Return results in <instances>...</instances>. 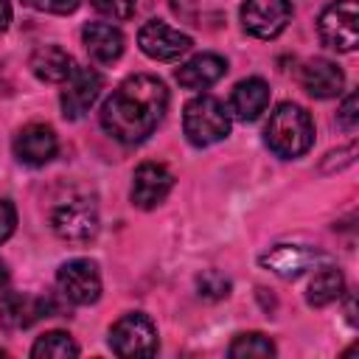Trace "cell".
Returning <instances> with one entry per match:
<instances>
[{
  "mask_svg": "<svg viewBox=\"0 0 359 359\" xmlns=\"http://www.w3.org/2000/svg\"><path fill=\"white\" fill-rule=\"evenodd\" d=\"M168 109V90L157 76L137 73L112 90L101 107V126L118 143L146 140Z\"/></svg>",
  "mask_w": 359,
  "mask_h": 359,
  "instance_id": "6da1fadb",
  "label": "cell"
},
{
  "mask_svg": "<svg viewBox=\"0 0 359 359\" xmlns=\"http://www.w3.org/2000/svg\"><path fill=\"white\" fill-rule=\"evenodd\" d=\"M264 140L278 157H300L314 143V123L309 112L297 104H278L269 112V121L264 126Z\"/></svg>",
  "mask_w": 359,
  "mask_h": 359,
  "instance_id": "7a4b0ae2",
  "label": "cell"
},
{
  "mask_svg": "<svg viewBox=\"0 0 359 359\" xmlns=\"http://www.w3.org/2000/svg\"><path fill=\"white\" fill-rule=\"evenodd\" d=\"M182 132L194 146H213L230 135V112L213 95H196L185 104Z\"/></svg>",
  "mask_w": 359,
  "mask_h": 359,
  "instance_id": "3957f363",
  "label": "cell"
},
{
  "mask_svg": "<svg viewBox=\"0 0 359 359\" xmlns=\"http://www.w3.org/2000/svg\"><path fill=\"white\" fill-rule=\"evenodd\" d=\"M50 227L59 238L84 244L98 233V208L90 196L59 199L50 210Z\"/></svg>",
  "mask_w": 359,
  "mask_h": 359,
  "instance_id": "277c9868",
  "label": "cell"
},
{
  "mask_svg": "<svg viewBox=\"0 0 359 359\" xmlns=\"http://www.w3.org/2000/svg\"><path fill=\"white\" fill-rule=\"evenodd\" d=\"M359 6L356 0H331L317 20V31L323 45L351 53L359 45Z\"/></svg>",
  "mask_w": 359,
  "mask_h": 359,
  "instance_id": "5b68a950",
  "label": "cell"
},
{
  "mask_svg": "<svg viewBox=\"0 0 359 359\" xmlns=\"http://www.w3.org/2000/svg\"><path fill=\"white\" fill-rule=\"evenodd\" d=\"M109 348L118 356H151L157 353V328L151 317L132 311L109 328Z\"/></svg>",
  "mask_w": 359,
  "mask_h": 359,
  "instance_id": "8992f818",
  "label": "cell"
},
{
  "mask_svg": "<svg viewBox=\"0 0 359 359\" xmlns=\"http://www.w3.org/2000/svg\"><path fill=\"white\" fill-rule=\"evenodd\" d=\"M325 261H328V255L317 247H309V244H275L272 250H266L258 258V264L264 269H269L272 275L286 278V280L300 278L303 272L317 269Z\"/></svg>",
  "mask_w": 359,
  "mask_h": 359,
  "instance_id": "52a82bcc",
  "label": "cell"
},
{
  "mask_svg": "<svg viewBox=\"0 0 359 359\" xmlns=\"http://www.w3.org/2000/svg\"><path fill=\"white\" fill-rule=\"evenodd\" d=\"M56 283H59V292L65 294V300H70L76 306H90L101 297V275L90 258H73V261L62 264Z\"/></svg>",
  "mask_w": 359,
  "mask_h": 359,
  "instance_id": "ba28073f",
  "label": "cell"
},
{
  "mask_svg": "<svg viewBox=\"0 0 359 359\" xmlns=\"http://www.w3.org/2000/svg\"><path fill=\"white\" fill-rule=\"evenodd\" d=\"M292 20V0H244L241 25L258 39L278 36Z\"/></svg>",
  "mask_w": 359,
  "mask_h": 359,
  "instance_id": "9c48e42d",
  "label": "cell"
},
{
  "mask_svg": "<svg viewBox=\"0 0 359 359\" xmlns=\"http://www.w3.org/2000/svg\"><path fill=\"white\" fill-rule=\"evenodd\" d=\"M137 45L140 50L149 56V59H157V62H174L180 59L182 53L191 50V36L171 28L168 22L163 20H149L140 31H137Z\"/></svg>",
  "mask_w": 359,
  "mask_h": 359,
  "instance_id": "30bf717a",
  "label": "cell"
},
{
  "mask_svg": "<svg viewBox=\"0 0 359 359\" xmlns=\"http://www.w3.org/2000/svg\"><path fill=\"white\" fill-rule=\"evenodd\" d=\"M104 90V76L93 67H73V73L65 79V90H62V112L65 118L76 121L81 118L101 95Z\"/></svg>",
  "mask_w": 359,
  "mask_h": 359,
  "instance_id": "8fae6325",
  "label": "cell"
},
{
  "mask_svg": "<svg viewBox=\"0 0 359 359\" xmlns=\"http://www.w3.org/2000/svg\"><path fill=\"white\" fill-rule=\"evenodd\" d=\"M56 311V306L50 303V297H36V294H25V292H8L0 300V325L6 331H20L34 325L42 317H50Z\"/></svg>",
  "mask_w": 359,
  "mask_h": 359,
  "instance_id": "7c38bea8",
  "label": "cell"
},
{
  "mask_svg": "<svg viewBox=\"0 0 359 359\" xmlns=\"http://www.w3.org/2000/svg\"><path fill=\"white\" fill-rule=\"evenodd\" d=\"M171 185H174V177L165 165L143 163L135 168V177H132V205L140 210H151L168 196Z\"/></svg>",
  "mask_w": 359,
  "mask_h": 359,
  "instance_id": "4fadbf2b",
  "label": "cell"
},
{
  "mask_svg": "<svg viewBox=\"0 0 359 359\" xmlns=\"http://www.w3.org/2000/svg\"><path fill=\"white\" fill-rule=\"evenodd\" d=\"M56 149H59L56 132L50 126H45V123H28L14 137V154L25 165H45V163H50L56 157Z\"/></svg>",
  "mask_w": 359,
  "mask_h": 359,
  "instance_id": "5bb4252c",
  "label": "cell"
},
{
  "mask_svg": "<svg viewBox=\"0 0 359 359\" xmlns=\"http://www.w3.org/2000/svg\"><path fill=\"white\" fill-rule=\"evenodd\" d=\"M227 73V62L219 53H196L177 70V81L185 90H208Z\"/></svg>",
  "mask_w": 359,
  "mask_h": 359,
  "instance_id": "9a60e30c",
  "label": "cell"
},
{
  "mask_svg": "<svg viewBox=\"0 0 359 359\" xmlns=\"http://www.w3.org/2000/svg\"><path fill=\"white\" fill-rule=\"evenodd\" d=\"M81 42L87 53L101 65H109L123 53V34L112 22H87L81 28Z\"/></svg>",
  "mask_w": 359,
  "mask_h": 359,
  "instance_id": "2e32d148",
  "label": "cell"
},
{
  "mask_svg": "<svg viewBox=\"0 0 359 359\" xmlns=\"http://www.w3.org/2000/svg\"><path fill=\"white\" fill-rule=\"evenodd\" d=\"M300 84L314 98H334V95L342 93L345 76H342V70L334 62H328V59H311L300 70Z\"/></svg>",
  "mask_w": 359,
  "mask_h": 359,
  "instance_id": "e0dca14e",
  "label": "cell"
},
{
  "mask_svg": "<svg viewBox=\"0 0 359 359\" xmlns=\"http://www.w3.org/2000/svg\"><path fill=\"white\" fill-rule=\"evenodd\" d=\"M269 107V87L264 79H244L230 93V109L238 121H255Z\"/></svg>",
  "mask_w": 359,
  "mask_h": 359,
  "instance_id": "ac0fdd59",
  "label": "cell"
},
{
  "mask_svg": "<svg viewBox=\"0 0 359 359\" xmlns=\"http://www.w3.org/2000/svg\"><path fill=\"white\" fill-rule=\"evenodd\" d=\"M31 70H34L36 79L56 84V81H65V79L73 73V59H70V53H67L65 48H59V45H42V48H36L34 56H31Z\"/></svg>",
  "mask_w": 359,
  "mask_h": 359,
  "instance_id": "d6986e66",
  "label": "cell"
},
{
  "mask_svg": "<svg viewBox=\"0 0 359 359\" xmlns=\"http://www.w3.org/2000/svg\"><path fill=\"white\" fill-rule=\"evenodd\" d=\"M345 292V278L337 266H323L320 272H314V278L309 280V292H306V300L309 306H328L334 300H339Z\"/></svg>",
  "mask_w": 359,
  "mask_h": 359,
  "instance_id": "ffe728a7",
  "label": "cell"
},
{
  "mask_svg": "<svg viewBox=\"0 0 359 359\" xmlns=\"http://www.w3.org/2000/svg\"><path fill=\"white\" fill-rule=\"evenodd\" d=\"M31 356L34 359H67V356H79V345L65 331H48L34 342Z\"/></svg>",
  "mask_w": 359,
  "mask_h": 359,
  "instance_id": "44dd1931",
  "label": "cell"
},
{
  "mask_svg": "<svg viewBox=\"0 0 359 359\" xmlns=\"http://www.w3.org/2000/svg\"><path fill=\"white\" fill-rule=\"evenodd\" d=\"M227 353L233 359H266V356H275V342L258 331H250V334H238L230 342Z\"/></svg>",
  "mask_w": 359,
  "mask_h": 359,
  "instance_id": "7402d4cb",
  "label": "cell"
},
{
  "mask_svg": "<svg viewBox=\"0 0 359 359\" xmlns=\"http://www.w3.org/2000/svg\"><path fill=\"white\" fill-rule=\"evenodd\" d=\"M196 289L205 300H222L230 294V280L219 272V269H205L199 278H196Z\"/></svg>",
  "mask_w": 359,
  "mask_h": 359,
  "instance_id": "603a6c76",
  "label": "cell"
},
{
  "mask_svg": "<svg viewBox=\"0 0 359 359\" xmlns=\"http://www.w3.org/2000/svg\"><path fill=\"white\" fill-rule=\"evenodd\" d=\"M93 6L109 20H129L137 8V0H93Z\"/></svg>",
  "mask_w": 359,
  "mask_h": 359,
  "instance_id": "cb8c5ba5",
  "label": "cell"
},
{
  "mask_svg": "<svg viewBox=\"0 0 359 359\" xmlns=\"http://www.w3.org/2000/svg\"><path fill=\"white\" fill-rule=\"evenodd\" d=\"M28 8L34 11H45V14H70L79 8L81 0H22Z\"/></svg>",
  "mask_w": 359,
  "mask_h": 359,
  "instance_id": "d4e9b609",
  "label": "cell"
},
{
  "mask_svg": "<svg viewBox=\"0 0 359 359\" xmlns=\"http://www.w3.org/2000/svg\"><path fill=\"white\" fill-rule=\"evenodd\" d=\"M356 107H359V95L351 93V95L342 101L339 112H337V118H339V123H342L345 129H356V123H359V112H356Z\"/></svg>",
  "mask_w": 359,
  "mask_h": 359,
  "instance_id": "484cf974",
  "label": "cell"
},
{
  "mask_svg": "<svg viewBox=\"0 0 359 359\" xmlns=\"http://www.w3.org/2000/svg\"><path fill=\"white\" fill-rule=\"evenodd\" d=\"M17 227V210L8 199H0V241H6Z\"/></svg>",
  "mask_w": 359,
  "mask_h": 359,
  "instance_id": "4316f807",
  "label": "cell"
},
{
  "mask_svg": "<svg viewBox=\"0 0 359 359\" xmlns=\"http://www.w3.org/2000/svg\"><path fill=\"white\" fill-rule=\"evenodd\" d=\"M8 22H11V6L8 0H0V34L8 28Z\"/></svg>",
  "mask_w": 359,
  "mask_h": 359,
  "instance_id": "83f0119b",
  "label": "cell"
},
{
  "mask_svg": "<svg viewBox=\"0 0 359 359\" xmlns=\"http://www.w3.org/2000/svg\"><path fill=\"white\" fill-rule=\"evenodd\" d=\"M6 283H8V269H6V264L0 261V289H3Z\"/></svg>",
  "mask_w": 359,
  "mask_h": 359,
  "instance_id": "f1b7e54d",
  "label": "cell"
},
{
  "mask_svg": "<svg viewBox=\"0 0 359 359\" xmlns=\"http://www.w3.org/2000/svg\"><path fill=\"white\" fill-rule=\"evenodd\" d=\"M0 356H6V351H3V348H0Z\"/></svg>",
  "mask_w": 359,
  "mask_h": 359,
  "instance_id": "f546056e",
  "label": "cell"
}]
</instances>
